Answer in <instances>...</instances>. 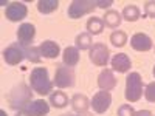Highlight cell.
Masks as SVG:
<instances>
[{"label":"cell","mask_w":155,"mask_h":116,"mask_svg":"<svg viewBox=\"0 0 155 116\" xmlns=\"http://www.w3.org/2000/svg\"><path fill=\"white\" fill-rule=\"evenodd\" d=\"M39 50H41L42 57H47V59H56L61 54V47L54 40H45V42H42L41 47H39Z\"/></svg>","instance_id":"obj_15"},{"label":"cell","mask_w":155,"mask_h":116,"mask_svg":"<svg viewBox=\"0 0 155 116\" xmlns=\"http://www.w3.org/2000/svg\"><path fill=\"white\" fill-rule=\"evenodd\" d=\"M36 36V28L33 23H22L17 30V39L22 47H28Z\"/></svg>","instance_id":"obj_10"},{"label":"cell","mask_w":155,"mask_h":116,"mask_svg":"<svg viewBox=\"0 0 155 116\" xmlns=\"http://www.w3.org/2000/svg\"><path fill=\"white\" fill-rule=\"evenodd\" d=\"M134 116H152V113L149 110H140V111H135Z\"/></svg>","instance_id":"obj_30"},{"label":"cell","mask_w":155,"mask_h":116,"mask_svg":"<svg viewBox=\"0 0 155 116\" xmlns=\"http://www.w3.org/2000/svg\"><path fill=\"white\" fill-rule=\"evenodd\" d=\"M110 5H113L112 0H106V2H104V0H99V2H96V6H98V8H102V9L109 8Z\"/></svg>","instance_id":"obj_29"},{"label":"cell","mask_w":155,"mask_h":116,"mask_svg":"<svg viewBox=\"0 0 155 116\" xmlns=\"http://www.w3.org/2000/svg\"><path fill=\"white\" fill-rule=\"evenodd\" d=\"M76 48L78 50H90L92 48V36L88 33H81L76 37Z\"/></svg>","instance_id":"obj_24"},{"label":"cell","mask_w":155,"mask_h":116,"mask_svg":"<svg viewBox=\"0 0 155 116\" xmlns=\"http://www.w3.org/2000/svg\"><path fill=\"white\" fill-rule=\"evenodd\" d=\"M109 48L104 44H95L90 48V60H92L96 67H106L109 62Z\"/></svg>","instance_id":"obj_6"},{"label":"cell","mask_w":155,"mask_h":116,"mask_svg":"<svg viewBox=\"0 0 155 116\" xmlns=\"http://www.w3.org/2000/svg\"><path fill=\"white\" fill-rule=\"evenodd\" d=\"M153 76H155V67H153Z\"/></svg>","instance_id":"obj_33"},{"label":"cell","mask_w":155,"mask_h":116,"mask_svg":"<svg viewBox=\"0 0 155 116\" xmlns=\"http://www.w3.org/2000/svg\"><path fill=\"white\" fill-rule=\"evenodd\" d=\"M67 116H76V114H67Z\"/></svg>","instance_id":"obj_34"},{"label":"cell","mask_w":155,"mask_h":116,"mask_svg":"<svg viewBox=\"0 0 155 116\" xmlns=\"http://www.w3.org/2000/svg\"><path fill=\"white\" fill-rule=\"evenodd\" d=\"M110 63H112V70L113 71H118V73H127L129 70H130V67H132L130 57H129L126 53L115 54Z\"/></svg>","instance_id":"obj_12"},{"label":"cell","mask_w":155,"mask_h":116,"mask_svg":"<svg viewBox=\"0 0 155 116\" xmlns=\"http://www.w3.org/2000/svg\"><path fill=\"white\" fill-rule=\"evenodd\" d=\"M98 87L104 92H110L116 87V79H115V74H113V70H102L98 76Z\"/></svg>","instance_id":"obj_11"},{"label":"cell","mask_w":155,"mask_h":116,"mask_svg":"<svg viewBox=\"0 0 155 116\" xmlns=\"http://www.w3.org/2000/svg\"><path fill=\"white\" fill-rule=\"evenodd\" d=\"M144 14L150 19H155V2L153 0H149V2L144 3Z\"/></svg>","instance_id":"obj_28"},{"label":"cell","mask_w":155,"mask_h":116,"mask_svg":"<svg viewBox=\"0 0 155 116\" xmlns=\"http://www.w3.org/2000/svg\"><path fill=\"white\" fill-rule=\"evenodd\" d=\"M130 45L137 51H149L152 48V39L144 33H137L130 37Z\"/></svg>","instance_id":"obj_13"},{"label":"cell","mask_w":155,"mask_h":116,"mask_svg":"<svg viewBox=\"0 0 155 116\" xmlns=\"http://www.w3.org/2000/svg\"><path fill=\"white\" fill-rule=\"evenodd\" d=\"M16 116H31V114H30V113H28L27 110L23 108V110H20V111H19V113H17Z\"/></svg>","instance_id":"obj_31"},{"label":"cell","mask_w":155,"mask_h":116,"mask_svg":"<svg viewBox=\"0 0 155 116\" xmlns=\"http://www.w3.org/2000/svg\"><path fill=\"white\" fill-rule=\"evenodd\" d=\"M110 104H112V95L109 92H104V90L98 92L93 96V99L90 101V107H92L96 113H99V114L101 113H106L109 110Z\"/></svg>","instance_id":"obj_8"},{"label":"cell","mask_w":155,"mask_h":116,"mask_svg":"<svg viewBox=\"0 0 155 116\" xmlns=\"http://www.w3.org/2000/svg\"><path fill=\"white\" fill-rule=\"evenodd\" d=\"M87 33L90 36H98L102 33V30H104V20L99 19V17H90L87 20Z\"/></svg>","instance_id":"obj_19"},{"label":"cell","mask_w":155,"mask_h":116,"mask_svg":"<svg viewBox=\"0 0 155 116\" xmlns=\"http://www.w3.org/2000/svg\"><path fill=\"white\" fill-rule=\"evenodd\" d=\"M74 71L71 67H67V65H61L56 68V73H54V85L58 88H70L74 85Z\"/></svg>","instance_id":"obj_5"},{"label":"cell","mask_w":155,"mask_h":116,"mask_svg":"<svg viewBox=\"0 0 155 116\" xmlns=\"http://www.w3.org/2000/svg\"><path fill=\"white\" fill-rule=\"evenodd\" d=\"M95 8H96V2H92V0H73L67 12L70 19H81L82 16L93 12Z\"/></svg>","instance_id":"obj_4"},{"label":"cell","mask_w":155,"mask_h":116,"mask_svg":"<svg viewBox=\"0 0 155 116\" xmlns=\"http://www.w3.org/2000/svg\"><path fill=\"white\" fill-rule=\"evenodd\" d=\"M31 116H44L50 111V104L45 102L44 99H36V101H31L30 104L25 107Z\"/></svg>","instance_id":"obj_14"},{"label":"cell","mask_w":155,"mask_h":116,"mask_svg":"<svg viewBox=\"0 0 155 116\" xmlns=\"http://www.w3.org/2000/svg\"><path fill=\"white\" fill-rule=\"evenodd\" d=\"M23 51H25V57H27L30 62L33 63H39L42 59V54H41V50H39L37 47H23Z\"/></svg>","instance_id":"obj_23"},{"label":"cell","mask_w":155,"mask_h":116,"mask_svg":"<svg viewBox=\"0 0 155 116\" xmlns=\"http://www.w3.org/2000/svg\"><path fill=\"white\" fill-rule=\"evenodd\" d=\"M135 114V110L132 105L129 104H123L120 108H118V116H134Z\"/></svg>","instance_id":"obj_27"},{"label":"cell","mask_w":155,"mask_h":116,"mask_svg":"<svg viewBox=\"0 0 155 116\" xmlns=\"http://www.w3.org/2000/svg\"><path fill=\"white\" fill-rule=\"evenodd\" d=\"M64 63L67 67H74L78 62H79V50L76 47H67L64 50V54H62Z\"/></svg>","instance_id":"obj_17"},{"label":"cell","mask_w":155,"mask_h":116,"mask_svg":"<svg viewBox=\"0 0 155 116\" xmlns=\"http://www.w3.org/2000/svg\"><path fill=\"white\" fill-rule=\"evenodd\" d=\"M0 116H6V113H5V110H2V111H0Z\"/></svg>","instance_id":"obj_32"},{"label":"cell","mask_w":155,"mask_h":116,"mask_svg":"<svg viewBox=\"0 0 155 116\" xmlns=\"http://www.w3.org/2000/svg\"><path fill=\"white\" fill-rule=\"evenodd\" d=\"M143 95V79L140 73H130L126 77V99L129 102L140 101Z\"/></svg>","instance_id":"obj_3"},{"label":"cell","mask_w":155,"mask_h":116,"mask_svg":"<svg viewBox=\"0 0 155 116\" xmlns=\"http://www.w3.org/2000/svg\"><path fill=\"white\" fill-rule=\"evenodd\" d=\"M144 98H146L149 102H155V82L147 84V87H146V90H144Z\"/></svg>","instance_id":"obj_26"},{"label":"cell","mask_w":155,"mask_h":116,"mask_svg":"<svg viewBox=\"0 0 155 116\" xmlns=\"http://www.w3.org/2000/svg\"><path fill=\"white\" fill-rule=\"evenodd\" d=\"M121 16H123V19L127 20V22H137V20L140 19V9H138V6H135V5H127V6H124Z\"/></svg>","instance_id":"obj_22"},{"label":"cell","mask_w":155,"mask_h":116,"mask_svg":"<svg viewBox=\"0 0 155 116\" xmlns=\"http://www.w3.org/2000/svg\"><path fill=\"white\" fill-rule=\"evenodd\" d=\"M3 59L8 65H17L25 59V51L23 47L19 44H12L8 48L3 50Z\"/></svg>","instance_id":"obj_9"},{"label":"cell","mask_w":155,"mask_h":116,"mask_svg":"<svg viewBox=\"0 0 155 116\" xmlns=\"http://www.w3.org/2000/svg\"><path fill=\"white\" fill-rule=\"evenodd\" d=\"M50 104L56 108H64L68 104V98L64 92H53L50 95Z\"/></svg>","instance_id":"obj_21"},{"label":"cell","mask_w":155,"mask_h":116,"mask_svg":"<svg viewBox=\"0 0 155 116\" xmlns=\"http://www.w3.org/2000/svg\"><path fill=\"white\" fill-rule=\"evenodd\" d=\"M28 14V8L25 3L22 2H12L6 6V11H5V17L9 20V22H20L27 17Z\"/></svg>","instance_id":"obj_7"},{"label":"cell","mask_w":155,"mask_h":116,"mask_svg":"<svg viewBox=\"0 0 155 116\" xmlns=\"http://www.w3.org/2000/svg\"><path fill=\"white\" fill-rule=\"evenodd\" d=\"M110 42H112L113 47L121 48V47H124L126 42H127V34H126L124 31L116 30V31H113V33L110 34Z\"/></svg>","instance_id":"obj_25"},{"label":"cell","mask_w":155,"mask_h":116,"mask_svg":"<svg viewBox=\"0 0 155 116\" xmlns=\"http://www.w3.org/2000/svg\"><path fill=\"white\" fill-rule=\"evenodd\" d=\"M30 87L33 88V92H36L37 95L45 96V95H51L53 90V84L50 81L48 76V70L45 67H36L31 71L30 76Z\"/></svg>","instance_id":"obj_1"},{"label":"cell","mask_w":155,"mask_h":116,"mask_svg":"<svg viewBox=\"0 0 155 116\" xmlns=\"http://www.w3.org/2000/svg\"><path fill=\"white\" fill-rule=\"evenodd\" d=\"M71 107H73V110L78 111V113H84V111H87V108L90 107V101L87 99L85 95L76 93V95L71 98Z\"/></svg>","instance_id":"obj_18"},{"label":"cell","mask_w":155,"mask_h":116,"mask_svg":"<svg viewBox=\"0 0 155 116\" xmlns=\"http://www.w3.org/2000/svg\"><path fill=\"white\" fill-rule=\"evenodd\" d=\"M102 20H104V25L109 28H118L121 22H123V16H121V12L118 11H115V9H109L104 17H102Z\"/></svg>","instance_id":"obj_16"},{"label":"cell","mask_w":155,"mask_h":116,"mask_svg":"<svg viewBox=\"0 0 155 116\" xmlns=\"http://www.w3.org/2000/svg\"><path fill=\"white\" fill-rule=\"evenodd\" d=\"M59 8V2L58 0H39L37 2V11L41 14H50Z\"/></svg>","instance_id":"obj_20"},{"label":"cell","mask_w":155,"mask_h":116,"mask_svg":"<svg viewBox=\"0 0 155 116\" xmlns=\"http://www.w3.org/2000/svg\"><path fill=\"white\" fill-rule=\"evenodd\" d=\"M31 90H33V88L27 87L25 84H19L17 87H14V88L11 90V93L8 95L9 105L14 108V110H17V108L23 110V108L33 101V98H31Z\"/></svg>","instance_id":"obj_2"}]
</instances>
